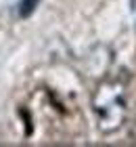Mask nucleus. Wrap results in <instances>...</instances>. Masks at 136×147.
Returning a JSON list of instances; mask_svg holds the SVG:
<instances>
[{
	"mask_svg": "<svg viewBox=\"0 0 136 147\" xmlns=\"http://www.w3.org/2000/svg\"><path fill=\"white\" fill-rule=\"evenodd\" d=\"M92 113L96 120V128L103 135L117 132L126 122L128 105L126 90L119 80H105L96 86L92 95Z\"/></svg>",
	"mask_w": 136,
	"mask_h": 147,
	"instance_id": "obj_1",
	"label": "nucleus"
},
{
	"mask_svg": "<svg viewBox=\"0 0 136 147\" xmlns=\"http://www.w3.org/2000/svg\"><path fill=\"white\" fill-rule=\"evenodd\" d=\"M38 2H40V0H21V2H19V17L27 19L33 11H36Z\"/></svg>",
	"mask_w": 136,
	"mask_h": 147,
	"instance_id": "obj_2",
	"label": "nucleus"
}]
</instances>
